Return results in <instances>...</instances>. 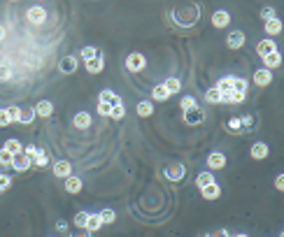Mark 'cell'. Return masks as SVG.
<instances>
[{"label": "cell", "instance_id": "obj_1", "mask_svg": "<svg viewBox=\"0 0 284 237\" xmlns=\"http://www.w3.org/2000/svg\"><path fill=\"white\" fill-rule=\"evenodd\" d=\"M168 19L177 28H194L200 21V5H182V7L170 9Z\"/></svg>", "mask_w": 284, "mask_h": 237}, {"label": "cell", "instance_id": "obj_2", "mask_svg": "<svg viewBox=\"0 0 284 237\" xmlns=\"http://www.w3.org/2000/svg\"><path fill=\"white\" fill-rule=\"evenodd\" d=\"M144 68H147V58H144V53H140V52L128 53V58H126V70H128V72H142Z\"/></svg>", "mask_w": 284, "mask_h": 237}, {"label": "cell", "instance_id": "obj_3", "mask_svg": "<svg viewBox=\"0 0 284 237\" xmlns=\"http://www.w3.org/2000/svg\"><path fill=\"white\" fill-rule=\"evenodd\" d=\"M184 175H187V167L182 163H170L166 170H163V177L168 182H184Z\"/></svg>", "mask_w": 284, "mask_h": 237}, {"label": "cell", "instance_id": "obj_4", "mask_svg": "<svg viewBox=\"0 0 284 237\" xmlns=\"http://www.w3.org/2000/svg\"><path fill=\"white\" fill-rule=\"evenodd\" d=\"M26 19L33 24V26H42L47 21V9L42 5H33V7L26 9Z\"/></svg>", "mask_w": 284, "mask_h": 237}, {"label": "cell", "instance_id": "obj_5", "mask_svg": "<svg viewBox=\"0 0 284 237\" xmlns=\"http://www.w3.org/2000/svg\"><path fill=\"white\" fill-rule=\"evenodd\" d=\"M203 121H205V112L198 105L191 107V109H184V123L187 126H198V123H203Z\"/></svg>", "mask_w": 284, "mask_h": 237}, {"label": "cell", "instance_id": "obj_6", "mask_svg": "<svg viewBox=\"0 0 284 237\" xmlns=\"http://www.w3.org/2000/svg\"><path fill=\"white\" fill-rule=\"evenodd\" d=\"M82 186H84V182H82L77 175H70V177H65V179H63V188H65V193H70V195L80 193Z\"/></svg>", "mask_w": 284, "mask_h": 237}, {"label": "cell", "instance_id": "obj_7", "mask_svg": "<svg viewBox=\"0 0 284 237\" xmlns=\"http://www.w3.org/2000/svg\"><path fill=\"white\" fill-rule=\"evenodd\" d=\"M80 68V61H77V56H63L61 61H58V70L63 75H72V72Z\"/></svg>", "mask_w": 284, "mask_h": 237}, {"label": "cell", "instance_id": "obj_8", "mask_svg": "<svg viewBox=\"0 0 284 237\" xmlns=\"http://www.w3.org/2000/svg\"><path fill=\"white\" fill-rule=\"evenodd\" d=\"M52 172H54V177H58V179H65V177H70L72 175V165H70V160H56L54 163V167H52Z\"/></svg>", "mask_w": 284, "mask_h": 237}, {"label": "cell", "instance_id": "obj_9", "mask_svg": "<svg viewBox=\"0 0 284 237\" xmlns=\"http://www.w3.org/2000/svg\"><path fill=\"white\" fill-rule=\"evenodd\" d=\"M84 68L89 75H100V72L105 70V58H103V53H98L96 58H91V61L84 63Z\"/></svg>", "mask_w": 284, "mask_h": 237}, {"label": "cell", "instance_id": "obj_10", "mask_svg": "<svg viewBox=\"0 0 284 237\" xmlns=\"http://www.w3.org/2000/svg\"><path fill=\"white\" fill-rule=\"evenodd\" d=\"M249 154H252L254 160H263V158H268V154H270V147H268L266 142H254L252 149H249Z\"/></svg>", "mask_w": 284, "mask_h": 237}, {"label": "cell", "instance_id": "obj_11", "mask_svg": "<svg viewBox=\"0 0 284 237\" xmlns=\"http://www.w3.org/2000/svg\"><path fill=\"white\" fill-rule=\"evenodd\" d=\"M226 47L228 49H240V47H245V33L242 30H233L226 35Z\"/></svg>", "mask_w": 284, "mask_h": 237}, {"label": "cell", "instance_id": "obj_12", "mask_svg": "<svg viewBox=\"0 0 284 237\" xmlns=\"http://www.w3.org/2000/svg\"><path fill=\"white\" fill-rule=\"evenodd\" d=\"M270 81H273V70H268V68L254 70V84H256V86H268Z\"/></svg>", "mask_w": 284, "mask_h": 237}, {"label": "cell", "instance_id": "obj_13", "mask_svg": "<svg viewBox=\"0 0 284 237\" xmlns=\"http://www.w3.org/2000/svg\"><path fill=\"white\" fill-rule=\"evenodd\" d=\"M210 21H212V26H214V28H226L228 24H231V14H228L226 9H217V12L212 14V19H210Z\"/></svg>", "mask_w": 284, "mask_h": 237}, {"label": "cell", "instance_id": "obj_14", "mask_svg": "<svg viewBox=\"0 0 284 237\" xmlns=\"http://www.w3.org/2000/svg\"><path fill=\"white\" fill-rule=\"evenodd\" d=\"M30 165H33V160H30V158H28L26 154H24V151H21V154H17V156L12 158V167H14L17 172H26V170H28Z\"/></svg>", "mask_w": 284, "mask_h": 237}, {"label": "cell", "instance_id": "obj_15", "mask_svg": "<svg viewBox=\"0 0 284 237\" xmlns=\"http://www.w3.org/2000/svg\"><path fill=\"white\" fill-rule=\"evenodd\" d=\"M72 126H75L77 131H86V128H91V114L89 112H77V114L72 116Z\"/></svg>", "mask_w": 284, "mask_h": 237}, {"label": "cell", "instance_id": "obj_16", "mask_svg": "<svg viewBox=\"0 0 284 237\" xmlns=\"http://www.w3.org/2000/svg\"><path fill=\"white\" fill-rule=\"evenodd\" d=\"M273 52H277V44H275L273 37H266V40H261V42L256 44V53L261 56V58L268 56V53H273Z\"/></svg>", "mask_w": 284, "mask_h": 237}, {"label": "cell", "instance_id": "obj_17", "mask_svg": "<svg viewBox=\"0 0 284 237\" xmlns=\"http://www.w3.org/2000/svg\"><path fill=\"white\" fill-rule=\"evenodd\" d=\"M207 167H210V170H222V167H226V156H224L222 151H212V154L207 156Z\"/></svg>", "mask_w": 284, "mask_h": 237}, {"label": "cell", "instance_id": "obj_18", "mask_svg": "<svg viewBox=\"0 0 284 237\" xmlns=\"http://www.w3.org/2000/svg\"><path fill=\"white\" fill-rule=\"evenodd\" d=\"M33 109H35L37 116H42V119H49V116L54 114V103H52V100H40V103H37Z\"/></svg>", "mask_w": 284, "mask_h": 237}, {"label": "cell", "instance_id": "obj_19", "mask_svg": "<svg viewBox=\"0 0 284 237\" xmlns=\"http://www.w3.org/2000/svg\"><path fill=\"white\" fill-rule=\"evenodd\" d=\"M200 195H203L205 200H217V198L222 195V186L217 184V182H214V184H207L200 188Z\"/></svg>", "mask_w": 284, "mask_h": 237}, {"label": "cell", "instance_id": "obj_20", "mask_svg": "<svg viewBox=\"0 0 284 237\" xmlns=\"http://www.w3.org/2000/svg\"><path fill=\"white\" fill-rule=\"evenodd\" d=\"M84 228L89 230V233H96V230L103 228V221H100V214H98V211H89V216H86V223H84Z\"/></svg>", "mask_w": 284, "mask_h": 237}, {"label": "cell", "instance_id": "obj_21", "mask_svg": "<svg viewBox=\"0 0 284 237\" xmlns=\"http://www.w3.org/2000/svg\"><path fill=\"white\" fill-rule=\"evenodd\" d=\"M263 68H268V70H275V68H280L282 65V53H280V49L273 53H268V56H263Z\"/></svg>", "mask_w": 284, "mask_h": 237}, {"label": "cell", "instance_id": "obj_22", "mask_svg": "<svg viewBox=\"0 0 284 237\" xmlns=\"http://www.w3.org/2000/svg\"><path fill=\"white\" fill-rule=\"evenodd\" d=\"M98 100H100V103H110V105H116V103H124V100H121V98L116 96V93L112 91V88H103V91L98 93Z\"/></svg>", "mask_w": 284, "mask_h": 237}, {"label": "cell", "instance_id": "obj_23", "mask_svg": "<svg viewBox=\"0 0 284 237\" xmlns=\"http://www.w3.org/2000/svg\"><path fill=\"white\" fill-rule=\"evenodd\" d=\"M224 131L231 132V135H238V132H242V123H240V116H231V119H226V121H224Z\"/></svg>", "mask_w": 284, "mask_h": 237}, {"label": "cell", "instance_id": "obj_24", "mask_svg": "<svg viewBox=\"0 0 284 237\" xmlns=\"http://www.w3.org/2000/svg\"><path fill=\"white\" fill-rule=\"evenodd\" d=\"M170 98V93H168V88L163 86V81L161 84H156V86L151 88V100H159V103H166Z\"/></svg>", "mask_w": 284, "mask_h": 237}, {"label": "cell", "instance_id": "obj_25", "mask_svg": "<svg viewBox=\"0 0 284 237\" xmlns=\"http://www.w3.org/2000/svg\"><path fill=\"white\" fill-rule=\"evenodd\" d=\"M35 109L33 107H21V112H19V121L17 123H24V126H28V123L35 121Z\"/></svg>", "mask_w": 284, "mask_h": 237}, {"label": "cell", "instance_id": "obj_26", "mask_svg": "<svg viewBox=\"0 0 284 237\" xmlns=\"http://www.w3.org/2000/svg\"><path fill=\"white\" fill-rule=\"evenodd\" d=\"M263 28H266V33H268L270 37H273V35H280V33H282V21L275 17V19H270V21H266V26H263Z\"/></svg>", "mask_w": 284, "mask_h": 237}, {"label": "cell", "instance_id": "obj_27", "mask_svg": "<svg viewBox=\"0 0 284 237\" xmlns=\"http://www.w3.org/2000/svg\"><path fill=\"white\" fill-rule=\"evenodd\" d=\"M2 149H7L12 156H17V154H21V151H24V144H21L17 137H9V140L5 142V147H2Z\"/></svg>", "mask_w": 284, "mask_h": 237}, {"label": "cell", "instance_id": "obj_28", "mask_svg": "<svg viewBox=\"0 0 284 237\" xmlns=\"http://www.w3.org/2000/svg\"><path fill=\"white\" fill-rule=\"evenodd\" d=\"M217 91H219V93H231L233 91V77L231 75H228V77H222L219 79V81H217Z\"/></svg>", "mask_w": 284, "mask_h": 237}, {"label": "cell", "instance_id": "obj_29", "mask_svg": "<svg viewBox=\"0 0 284 237\" xmlns=\"http://www.w3.org/2000/svg\"><path fill=\"white\" fill-rule=\"evenodd\" d=\"M135 112L140 116H151L154 114V105H151V100H140L138 107H135Z\"/></svg>", "mask_w": 284, "mask_h": 237}, {"label": "cell", "instance_id": "obj_30", "mask_svg": "<svg viewBox=\"0 0 284 237\" xmlns=\"http://www.w3.org/2000/svg\"><path fill=\"white\" fill-rule=\"evenodd\" d=\"M163 86L168 88V93L172 96V93H179V91H182V81H179L177 77H168L163 81Z\"/></svg>", "mask_w": 284, "mask_h": 237}, {"label": "cell", "instance_id": "obj_31", "mask_svg": "<svg viewBox=\"0 0 284 237\" xmlns=\"http://www.w3.org/2000/svg\"><path fill=\"white\" fill-rule=\"evenodd\" d=\"M33 165L35 167H47L49 165V154H47L45 149H37L35 158H33Z\"/></svg>", "mask_w": 284, "mask_h": 237}, {"label": "cell", "instance_id": "obj_32", "mask_svg": "<svg viewBox=\"0 0 284 237\" xmlns=\"http://www.w3.org/2000/svg\"><path fill=\"white\" fill-rule=\"evenodd\" d=\"M207 184H214V175L207 170V172H200V175L196 177V186L198 188H203V186H207Z\"/></svg>", "mask_w": 284, "mask_h": 237}, {"label": "cell", "instance_id": "obj_33", "mask_svg": "<svg viewBox=\"0 0 284 237\" xmlns=\"http://www.w3.org/2000/svg\"><path fill=\"white\" fill-rule=\"evenodd\" d=\"M124 116H126V105H124V103H116V105H112L110 119H114V121H121Z\"/></svg>", "mask_w": 284, "mask_h": 237}, {"label": "cell", "instance_id": "obj_34", "mask_svg": "<svg viewBox=\"0 0 284 237\" xmlns=\"http://www.w3.org/2000/svg\"><path fill=\"white\" fill-rule=\"evenodd\" d=\"M98 53H100V52H98L96 47H82L80 58H82V61H84V63H86V61H91V58H96Z\"/></svg>", "mask_w": 284, "mask_h": 237}, {"label": "cell", "instance_id": "obj_35", "mask_svg": "<svg viewBox=\"0 0 284 237\" xmlns=\"http://www.w3.org/2000/svg\"><path fill=\"white\" fill-rule=\"evenodd\" d=\"M233 91H240V93H247L249 91V81L242 77H233Z\"/></svg>", "mask_w": 284, "mask_h": 237}, {"label": "cell", "instance_id": "obj_36", "mask_svg": "<svg viewBox=\"0 0 284 237\" xmlns=\"http://www.w3.org/2000/svg\"><path fill=\"white\" fill-rule=\"evenodd\" d=\"M205 100H207V103H210V105H217V103H219V100H222V93H219V91H217V88H207V91H205Z\"/></svg>", "mask_w": 284, "mask_h": 237}, {"label": "cell", "instance_id": "obj_37", "mask_svg": "<svg viewBox=\"0 0 284 237\" xmlns=\"http://www.w3.org/2000/svg\"><path fill=\"white\" fill-rule=\"evenodd\" d=\"M98 214H100L103 226H105V223H114V221H116V211L114 210H103V211H98Z\"/></svg>", "mask_w": 284, "mask_h": 237}, {"label": "cell", "instance_id": "obj_38", "mask_svg": "<svg viewBox=\"0 0 284 237\" xmlns=\"http://www.w3.org/2000/svg\"><path fill=\"white\" fill-rule=\"evenodd\" d=\"M12 154L7 149H0V167H12Z\"/></svg>", "mask_w": 284, "mask_h": 237}, {"label": "cell", "instance_id": "obj_39", "mask_svg": "<svg viewBox=\"0 0 284 237\" xmlns=\"http://www.w3.org/2000/svg\"><path fill=\"white\" fill-rule=\"evenodd\" d=\"M12 75H14L12 65H5V63H0V81H7V79H12Z\"/></svg>", "mask_w": 284, "mask_h": 237}, {"label": "cell", "instance_id": "obj_40", "mask_svg": "<svg viewBox=\"0 0 284 237\" xmlns=\"http://www.w3.org/2000/svg\"><path fill=\"white\" fill-rule=\"evenodd\" d=\"M86 216H89V211H77V214H75V219H72V223H75L77 228H84V223H86Z\"/></svg>", "mask_w": 284, "mask_h": 237}, {"label": "cell", "instance_id": "obj_41", "mask_svg": "<svg viewBox=\"0 0 284 237\" xmlns=\"http://www.w3.org/2000/svg\"><path fill=\"white\" fill-rule=\"evenodd\" d=\"M275 17H277L275 7H270V5H268V7L261 9V19H263V24H266V21H270V19H275Z\"/></svg>", "mask_w": 284, "mask_h": 237}, {"label": "cell", "instance_id": "obj_42", "mask_svg": "<svg viewBox=\"0 0 284 237\" xmlns=\"http://www.w3.org/2000/svg\"><path fill=\"white\" fill-rule=\"evenodd\" d=\"M179 105H182V112H184V109H191V107H196L198 103H196L194 96H184L182 100H179Z\"/></svg>", "mask_w": 284, "mask_h": 237}, {"label": "cell", "instance_id": "obj_43", "mask_svg": "<svg viewBox=\"0 0 284 237\" xmlns=\"http://www.w3.org/2000/svg\"><path fill=\"white\" fill-rule=\"evenodd\" d=\"M9 186H12V177H9V175H2V172H0V193H2V191H7Z\"/></svg>", "mask_w": 284, "mask_h": 237}, {"label": "cell", "instance_id": "obj_44", "mask_svg": "<svg viewBox=\"0 0 284 237\" xmlns=\"http://www.w3.org/2000/svg\"><path fill=\"white\" fill-rule=\"evenodd\" d=\"M110 112H112V105H110V103H100V100H98V114H100V116H110Z\"/></svg>", "mask_w": 284, "mask_h": 237}, {"label": "cell", "instance_id": "obj_45", "mask_svg": "<svg viewBox=\"0 0 284 237\" xmlns=\"http://www.w3.org/2000/svg\"><path fill=\"white\" fill-rule=\"evenodd\" d=\"M240 123H242V131H249V128L254 126V116H249V114L240 116Z\"/></svg>", "mask_w": 284, "mask_h": 237}, {"label": "cell", "instance_id": "obj_46", "mask_svg": "<svg viewBox=\"0 0 284 237\" xmlns=\"http://www.w3.org/2000/svg\"><path fill=\"white\" fill-rule=\"evenodd\" d=\"M245 96H247V93L233 91V93H231V105H240V103H245Z\"/></svg>", "mask_w": 284, "mask_h": 237}, {"label": "cell", "instance_id": "obj_47", "mask_svg": "<svg viewBox=\"0 0 284 237\" xmlns=\"http://www.w3.org/2000/svg\"><path fill=\"white\" fill-rule=\"evenodd\" d=\"M205 237H233L231 233H228V230H224V228H217V230H210V233H207V235Z\"/></svg>", "mask_w": 284, "mask_h": 237}, {"label": "cell", "instance_id": "obj_48", "mask_svg": "<svg viewBox=\"0 0 284 237\" xmlns=\"http://www.w3.org/2000/svg\"><path fill=\"white\" fill-rule=\"evenodd\" d=\"M19 112H21V107H17V105L7 107V116L12 119V121H19Z\"/></svg>", "mask_w": 284, "mask_h": 237}, {"label": "cell", "instance_id": "obj_49", "mask_svg": "<svg viewBox=\"0 0 284 237\" xmlns=\"http://www.w3.org/2000/svg\"><path fill=\"white\" fill-rule=\"evenodd\" d=\"M68 237H93V233H89L86 228H80V230H72Z\"/></svg>", "mask_w": 284, "mask_h": 237}, {"label": "cell", "instance_id": "obj_50", "mask_svg": "<svg viewBox=\"0 0 284 237\" xmlns=\"http://www.w3.org/2000/svg\"><path fill=\"white\" fill-rule=\"evenodd\" d=\"M9 123H12V119L7 116V109H0V128H5Z\"/></svg>", "mask_w": 284, "mask_h": 237}, {"label": "cell", "instance_id": "obj_51", "mask_svg": "<svg viewBox=\"0 0 284 237\" xmlns=\"http://www.w3.org/2000/svg\"><path fill=\"white\" fill-rule=\"evenodd\" d=\"M24 154H26V156L33 160V158H35V154H37V147H35V144H28V147H24Z\"/></svg>", "mask_w": 284, "mask_h": 237}, {"label": "cell", "instance_id": "obj_52", "mask_svg": "<svg viewBox=\"0 0 284 237\" xmlns=\"http://www.w3.org/2000/svg\"><path fill=\"white\" fill-rule=\"evenodd\" d=\"M56 230H61V233H68V221H65V219H58V221H56Z\"/></svg>", "mask_w": 284, "mask_h": 237}, {"label": "cell", "instance_id": "obj_53", "mask_svg": "<svg viewBox=\"0 0 284 237\" xmlns=\"http://www.w3.org/2000/svg\"><path fill=\"white\" fill-rule=\"evenodd\" d=\"M275 188H277V191H282V188H284V175L275 177Z\"/></svg>", "mask_w": 284, "mask_h": 237}, {"label": "cell", "instance_id": "obj_54", "mask_svg": "<svg viewBox=\"0 0 284 237\" xmlns=\"http://www.w3.org/2000/svg\"><path fill=\"white\" fill-rule=\"evenodd\" d=\"M5 37H7V28H5V26H2V24H0V42H2Z\"/></svg>", "mask_w": 284, "mask_h": 237}, {"label": "cell", "instance_id": "obj_55", "mask_svg": "<svg viewBox=\"0 0 284 237\" xmlns=\"http://www.w3.org/2000/svg\"><path fill=\"white\" fill-rule=\"evenodd\" d=\"M233 237H249V235H245V233H240V235H233Z\"/></svg>", "mask_w": 284, "mask_h": 237}, {"label": "cell", "instance_id": "obj_56", "mask_svg": "<svg viewBox=\"0 0 284 237\" xmlns=\"http://www.w3.org/2000/svg\"><path fill=\"white\" fill-rule=\"evenodd\" d=\"M9 2H17V0H9Z\"/></svg>", "mask_w": 284, "mask_h": 237}]
</instances>
